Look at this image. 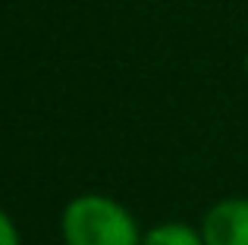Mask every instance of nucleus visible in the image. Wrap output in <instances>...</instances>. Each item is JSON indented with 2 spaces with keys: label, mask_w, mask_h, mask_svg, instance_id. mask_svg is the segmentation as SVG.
Instances as JSON below:
<instances>
[{
  "label": "nucleus",
  "mask_w": 248,
  "mask_h": 245,
  "mask_svg": "<svg viewBox=\"0 0 248 245\" xmlns=\"http://www.w3.org/2000/svg\"><path fill=\"white\" fill-rule=\"evenodd\" d=\"M60 230L66 245H141L132 214L107 195H82L69 201Z\"/></svg>",
  "instance_id": "nucleus-1"
},
{
  "label": "nucleus",
  "mask_w": 248,
  "mask_h": 245,
  "mask_svg": "<svg viewBox=\"0 0 248 245\" xmlns=\"http://www.w3.org/2000/svg\"><path fill=\"white\" fill-rule=\"evenodd\" d=\"M204 245H248V198H223L204 214Z\"/></svg>",
  "instance_id": "nucleus-2"
},
{
  "label": "nucleus",
  "mask_w": 248,
  "mask_h": 245,
  "mask_svg": "<svg viewBox=\"0 0 248 245\" xmlns=\"http://www.w3.org/2000/svg\"><path fill=\"white\" fill-rule=\"evenodd\" d=\"M141 245H204V236L188 223H160L141 236Z\"/></svg>",
  "instance_id": "nucleus-3"
},
{
  "label": "nucleus",
  "mask_w": 248,
  "mask_h": 245,
  "mask_svg": "<svg viewBox=\"0 0 248 245\" xmlns=\"http://www.w3.org/2000/svg\"><path fill=\"white\" fill-rule=\"evenodd\" d=\"M0 239H3V245H19V236H16V223L10 220V217H0Z\"/></svg>",
  "instance_id": "nucleus-4"
},
{
  "label": "nucleus",
  "mask_w": 248,
  "mask_h": 245,
  "mask_svg": "<svg viewBox=\"0 0 248 245\" xmlns=\"http://www.w3.org/2000/svg\"><path fill=\"white\" fill-rule=\"evenodd\" d=\"M245 73H248V57H245Z\"/></svg>",
  "instance_id": "nucleus-5"
}]
</instances>
